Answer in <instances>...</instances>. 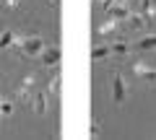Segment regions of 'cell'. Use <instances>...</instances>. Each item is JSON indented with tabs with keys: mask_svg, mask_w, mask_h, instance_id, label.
I'll return each mask as SVG.
<instances>
[{
	"mask_svg": "<svg viewBox=\"0 0 156 140\" xmlns=\"http://www.w3.org/2000/svg\"><path fill=\"white\" fill-rule=\"evenodd\" d=\"M60 91V75H52L50 78V94H57Z\"/></svg>",
	"mask_w": 156,
	"mask_h": 140,
	"instance_id": "obj_13",
	"label": "cell"
},
{
	"mask_svg": "<svg viewBox=\"0 0 156 140\" xmlns=\"http://www.w3.org/2000/svg\"><path fill=\"white\" fill-rule=\"evenodd\" d=\"M31 109H34L37 114H44V112H47V94H34Z\"/></svg>",
	"mask_w": 156,
	"mask_h": 140,
	"instance_id": "obj_5",
	"label": "cell"
},
{
	"mask_svg": "<svg viewBox=\"0 0 156 140\" xmlns=\"http://www.w3.org/2000/svg\"><path fill=\"white\" fill-rule=\"evenodd\" d=\"M50 5H60V0H50Z\"/></svg>",
	"mask_w": 156,
	"mask_h": 140,
	"instance_id": "obj_15",
	"label": "cell"
},
{
	"mask_svg": "<svg viewBox=\"0 0 156 140\" xmlns=\"http://www.w3.org/2000/svg\"><path fill=\"white\" fill-rule=\"evenodd\" d=\"M133 70H135V73H138V75H140L143 80H151V83L156 80V70H151V67H146L143 62H135V65H133Z\"/></svg>",
	"mask_w": 156,
	"mask_h": 140,
	"instance_id": "obj_4",
	"label": "cell"
},
{
	"mask_svg": "<svg viewBox=\"0 0 156 140\" xmlns=\"http://www.w3.org/2000/svg\"><path fill=\"white\" fill-rule=\"evenodd\" d=\"M16 44H18V52H21L23 57H37L44 50V39H42V36H18Z\"/></svg>",
	"mask_w": 156,
	"mask_h": 140,
	"instance_id": "obj_1",
	"label": "cell"
},
{
	"mask_svg": "<svg viewBox=\"0 0 156 140\" xmlns=\"http://www.w3.org/2000/svg\"><path fill=\"white\" fill-rule=\"evenodd\" d=\"M109 52H112L109 47H94V50H91V57H94V60H104Z\"/></svg>",
	"mask_w": 156,
	"mask_h": 140,
	"instance_id": "obj_12",
	"label": "cell"
},
{
	"mask_svg": "<svg viewBox=\"0 0 156 140\" xmlns=\"http://www.w3.org/2000/svg\"><path fill=\"white\" fill-rule=\"evenodd\" d=\"M125 96H128V86H125V78L117 73L115 78H112V99H115L117 104H122Z\"/></svg>",
	"mask_w": 156,
	"mask_h": 140,
	"instance_id": "obj_2",
	"label": "cell"
},
{
	"mask_svg": "<svg viewBox=\"0 0 156 140\" xmlns=\"http://www.w3.org/2000/svg\"><path fill=\"white\" fill-rule=\"evenodd\" d=\"M109 50L115 52V55H120V57H122V55H128V50H130V44H128V42H125V39H120V42H115V44H112Z\"/></svg>",
	"mask_w": 156,
	"mask_h": 140,
	"instance_id": "obj_9",
	"label": "cell"
},
{
	"mask_svg": "<svg viewBox=\"0 0 156 140\" xmlns=\"http://www.w3.org/2000/svg\"><path fill=\"white\" fill-rule=\"evenodd\" d=\"M11 114H13V101L0 96V119H3V117H11Z\"/></svg>",
	"mask_w": 156,
	"mask_h": 140,
	"instance_id": "obj_8",
	"label": "cell"
},
{
	"mask_svg": "<svg viewBox=\"0 0 156 140\" xmlns=\"http://www.w3.org/2000/svg\"><path fill=\"white\" fill-rule=\"evenodd\" d=\"M42 62H44V65H60V47H44V50H42Z\"/></svg>",
	"mask_w": 156,
	"mask_h": 140,
	"instance_id": "obj_3",
	"label": "cell"
},
{
	"mask_svg": "<svg viewBox=\"0 0 156 140\" xmlns=\"http://www.w3.org/2000/svg\"><path fill=\"white\" fill-rule=\"evenodd\" d=\"M128 23H130V29H143L146 18H143V16H138V13H130V16H128Z\"/></svg>",
	"mask_w": 156,
	"mask_h": 140,
	"instance_id": "obj_10",
	"label": "cell"
},
{
	"mask_svg": "<svg viewBox=\"0 0 156 140\" xmlns=\"http://www.w3.org/2000/svg\"><path fill=\"white\" fill-rule=\"evenodd\" d=\"M143 13H146L143 18H151V16H156V0H143Z\"/></svg>",
	"mask_w": 156,
	"mask_h": 140,
	"instance_id": "obj_11",
	"label": "cell"
},
{
	"mask_svg": "<svg viewBox=\"0 0 156 140\" xmlns=\"http://www.w3.org/2000/svg\"><path fill=\"white\" fill-rule=\"evenodd\" d=\"M16 42H18V36L13 31H3V34H0V50H8V47L16 44Z\"/></svg>",
	"mask_w": 156,
	"mask_h": 140,
	"instance_id": "obj_7",
	"label": "cell"
},
{
	"mask_svg": "<svg viewBox=\"0 0 156 140\" xmlns=\"http://www.w3.org/2000/svg\"><path fill=\"white\" fill-rule=\"evenodd\" d=\"M112 29H115V18H112V21H107V23H101V26H99V31H101V34H109Z\"/></svg>",
	"mask_w": 156,
	"mask_h": 140,
	"instance_id": "obj_14",
	"label": "cell"
},
{
	"mask_svg": "<svg viewBox=\"0 0 156 140\" xmlns=\"http://www.w3.org/2000/svg\"><path fill=\"white\" fill-rule=\"evenodd\" d=\"M135 47H138L140 52H151V50H156V34H154V36H143V39H138V42H135Z\"/></svg>",
	"mask_w": 156,
	"mask_h": 140,
	"instance_id": "obj_6",
	"label": "cell"
}]
</instances>
